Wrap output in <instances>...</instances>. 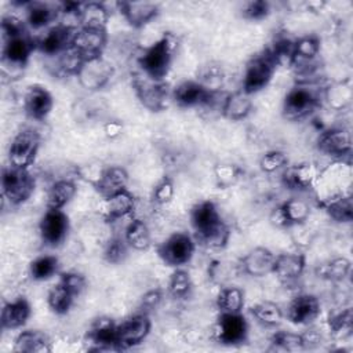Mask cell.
I'll return each mask as SVG.
<instances>
[{
	"instance_id": "4",
	"label": "cell",
	"mask_w": 353,
	"mask_h": 353,
	"mask_svg": "<svg viewBox=\"0 0 353 353\" xmlns=\"http://www.w3.org/2000/svg\"><path fill=\"white\" fill-rule=\"evenodd\" d=\"M314 85L295 84L284 97L281 113L288 121H301L309 117L320 105V95Z\"/></svg>"
},
{
	"instance_id": "15",
	"label": "cell",
	"mask_w": 353,
	"mask_h": 353,
	"mask_svg": "<svg viewBox=\"0 0 353 353\" xmlns=\"http://www.w3.org/2000/svg\"><path fill=\"white\" fill-rule=\"evenodd\" d=\"M69 232V218L62 210H51L43 214L39 223L40 239L46 245L57 247L66 239Z\"/></svg>"
},
{
	"instance_id": "33",
	"label": "cell",
	"mask_w": 353,
	"mask_h": 353,
	"mask_svg": "<svg viewBox=\"0 0 353 353\" xmlns=\"http://www.w3.org/2000/svg\"><path fill=\"white\" fill-rule=\"evenodd\" d=\"M124 240L128 247L135 251H146L152 245V236L149 226L143 219L131 218L124 230Z\"/></svg>"
},
{
	"instance_id": "5",
	"label": "cell",
	"mask_w": 353,
	"mask_h": 353,
	"mask_svg": "<svg viewBox=\"0 0 353 353\" xmlns=\"http://www.w3.org/2000/svg\"><path fill=\"white\" fill-rule=\"evenodd\" d=\"M36 188V179L29 168L8 165L3 168L1 189L3 196L11 205H21L30 199Z\"/></svg>"
},
{
	"instance_id": "47",
	"label": "cell",
	"mask_w": 353,
	"mask_h": 353,
	"mask_svg": "<svg viewBox=\"0 0 353 353\" xmlns=\"http://www.w3.org/2000/svg\"><path fill=\"white\" fill-rule=\"evenodd\" d=\"M229 239H230V229L225 222H222L218 228L208 232L207 234H204L201 237H197L200 244H203L204 247L211 248V250L225 248L228 245Z\"/></svg>"
},
{
	"instance_id": "29",
	"label": "cell",
	"mask_w": 353,
	"mask_h": 353,
	"mask_svg": "<svg viewBox=\"0 0 353 353\" xmlns=\"http://www.w3.org/2000/svg\"><path fill=\"white\" fill-rule=\"evenodd\" d=\"M32 314L30 303L19 296L14 301L6 302L1 309L0 323L3 330H18L22 328Z\"/></svg>"
},
{
	"instance_id": "20",
	"label": "cell",
	"mask_w": 353,
	"mask_h": 353,
	"mask_svg": "<svg viewBox=\"0 0 353 353\" xmlns=\"http://www.w3.org/2000/svg\"><path fill=\"white\" fill-rule=\"evenodd\" d=\"M117 8L127 23L135 29H141L153 21L159 12V4L153 1H131L123 0L117 3Z\"/></svg>"
},
{
	"instance_id": "31",
	"label": "cell",
	"mask_w": 353,
	"mask_h": 353,
	"mask_svg": "<svg viewBox=\"0 0 353 353\" xmlns=\"http://www.w3.org/2000/svg\"><path fill=\"white\" fill-rule=\"evenodd\" d=\"M12 350L17 353H48L52 347L48 336L43 331L25 330L15 336Z\"/></svg>"
},
{
	"instance_id": "36",
	"label": "cell",
	"mask_w": 353,
	"mask_h": 353,
	"mask_svg": "<svg viewBox=\"0 0 353 353\" xmlns=\"http://www.w3.org/2000/svg\"><path fill=\"white\" fill-rule=\"evenodd\" d=\"M319 277L331 281V283H341L352 272V262L346 256H335L328 259L327 262L321 263L317 268Z\"/></svg>"
},
{
	"instance_id": "35",
	"label": "cell",
	"mask_w": 353,
	"mask_h": 353,
	"mask_svg": "<svg viewBox=\"0 0 353 353\" xmlns=\"http://www.w3.org/2000/svg\"><path fill=\"white\" fill-rule=\"evenodd\" d=\"M76 183L70 179L55 181L47 192V208L62 210L76 194Z\"/></svg>"
},
{
	"instance_id": "2",
	"label": "cell",
	"mask_w": 353,
	"mask_h": 353,
	"mask_svg": "<svg viewBox=\"0 0 353 353\" xmlns=\"http://www.w3.org/2000/svg\"><path fill=\"white\" fill-rule=\"evenodd\" d=\"M131 84L138 101L148 110L157 113L167 108L171 91L165 80L150 77L139 70L132 74Z\"/></svg>"
},
{
	"instance_id": "11",
	"label": "cell",
	"mask_w": 353,
	"mask_h": 353,
	"mask_svg": "<svg viewBox=\"0 0 353 353\" xmlns=\"http://www.w3.org/2000/svg\"><path fill=\"white\" fill-rule=\"evenodd\" d=\"M113 74V65L103 57H99L84 61L76 74V79L83 88L95 92L105 88L110 83Z\"/></svg>"
},
{
	"instance_id": "12",
	"label": "cell",
	"mask_w": 353,
	"mask_h": 353,
	"mask_svg": "<svg viewBox=\"0 0 353 353\" xmlns=\"http://www.w3.org/2000/svg\"><path fill=\"white\" fill-rule=\"evenodd\" d=\"M106 44H108L106 29L79 28L73 34L70 48L83 61H88V59L103 57Z\"/></svg>"
},
{
	"instance_id": "28",
	"label": "cell",
	"mask_w": 353,
	"mask_h": 353,
	"mask_svg": "<svg viewBox=\"0 0 353 353\" xmlns=\"http://www.w3.org/2000/svg\"><path fill=\"white\" fill-rule=\"evenodd\" d=\"M128 179L130 176L124 167L109 165L103 168L99 179L94 183V188L101 194V197L105 199L127 189Z\"/></svg>"
},
{
	"instance_id": "46",
	"label": "cell",
	"mask_w": 353,
	"mask_h": 353,
	"mask_svg": "<svg viewBox=\"0 0 353 353\" xmlns=\"http://www.w3.org/2000/svg\"><path fill=\"white\" fill-rule=\"evenodd\" d=\"M128 248L130 247L124 237L114 236L106 243L103 248V259L110 265H119L127 258Z\"/></svg>"
},
{
	"instance_id": "3",
	"label": "cell",
	"mask_w": 353,
	"mask_h": 353,
	"mask_svg": "<svg viewBox=\"0 0 353 353\" xmlns=\"http://www.w3.org/2000/svg\"><path fill=\"white\" fill-rule=\"evenodd\" d=\"M36 48V41L28 34H19L3 40L1 50V73L3 77H17L25 69L32 52Z\"/></svg>"
},
{
	"instance_id": "42",
	"label": "cell",
	"mask_w": 353,
	"mask_h": 353,
	"mask_svg": "<svg viewBox=\"0 0 353 353\" xmlns=\"http://www.w3.org/2000/svg\"><path fill=\"white\" fill-rule=\"evenodd\" d=\"M59 268V259L55 255H40L29 265V274L36 281L48 280L55 276Z\"/></svg>"
},
{
	"instance_id": "19",
	"label": "cell",
	"mask_w": 353,
	"mask_h": 353,
	"mask_svg": "<svg viewBox=\"0 0 353 353\" xmlns=\"http://www.w3.org/2000/svg\"><path fill=\"white\" fill-rule=\"evenodd\" d=\"M320 172L316 164L305 161L294 165H287L284 167L283 171V183L285 188L291 190H309L314 186L316 181L319 179Z\"/></svg>"
},
{
	"instance_id": "37",
	"label": "cell",
	"mask_w": 353,
	"mask_h": 353,
	"mask_svg": "<svg viewBox=\"0 0 353 353\" xmlns=\"http://www.w3.org/2000/svg\"><path fill=\"white\" fill-rule=\"evenodd\" d=\"M250 312L259 324H262L263 327H268V328L277 327L284 319V312H283L281 306L272 301L258 302L251 306Z\"/></svg>"
},
{
	"instance_id": "50",
	"label": "cell",
	"mask_w": 353,
	"mask_h": 353,
	"mask_svg": "<svg viewBox=\"0 0 353 353\" xmlns=\"http://www.w3.org/2000/svg\"><path fill=\"white\" fill-rule=\"evenodd\" d=\"M174 193H175V188H174L172 179L170 176H163L153 189L152 200L159 205H164L172 200Z\"/></svg>"
},
{
	"instance_id": "54",
	"label": "cell",
	"mask_w": 353,
	"mask_h": 353,
	"mask_svg": "<svg viewBox=\"0 0 353 353\" xmlns=\"http://www.w3.org/2000/svg\"><path fill=\"white\" fill-rule=\"evenodd\" d=\"M302 335L303 349H313L321 343V335L317 330H307Z\"/></svg>"
},
{
	"instance_id": "41",
	"label": "cell",
	"mask_w": 353,
	"mask_h": 353,
	"mask_svg": "<svg viewBox=\"0 0 353 353\" xmlns=\"http://www.w3.org/2000/svg\"><path fill=\"white\" fill-rule=\"evenodd\" d=\"M320 52V39L314 34L302 36L294 43V52H292V62H310L317 58Z\"/></svg>"
},
{
	"instance_id": "13",
	"label": "cell",
	"mask_w": 353,
	"mask_h": 353,
	"mask_svg": "<svg viewBox=\"0 0 353 353\" xmlns=\"http://www.w3.org/2000/svg\"><path fill=\"white\" fill-rule=\"evenodd\" d=\"M152 320L148 313H137L117 324V350H127L142 343L149 335Z\"/></svg>"
},
{
	"instance_id": "49",
	"label": "cell",
	"mask_w": 353,
	"mask_h": 353,
	"mask_svg": "<svg viewBox=\"0 0 353 353\" xmlns=\"http://www.w3.org/2000/svg\"><path fill=\"white\" fill-rule=\"evenodd\" d=\"M287 165H288V157L283 150H269L265 154H262L259 160L261 170L268 174H272Z\"/></svg>"
},
{
	"instance_id": "39",
	"label": "cell",
	"mask_w": 353,
	"mask_h": 353,
	"mask_svg": "<svg viewBox=\"0 0 353 353\" xmlns=\"http://www.w3.org/2000/svg\"><path fill=\"white\" fill-rule=\"evenodd\" d=\"M216 309L219 313H240L244 307V291L239 287H223L216 295Z\"/></svg>"
},
{
	"instance_id": "43",
	"label": "cell",
	"mask_w": 353,
	"mask_h": 353,
	"mask_svg": "<svg viewBox=\"0 0 353 353\" xmlns=\"http://www.w3.org/2000/svg\"><path fill=\"white\" fill-rule=\"evenodd\" d=\"M167 290L174 299H186L188 296H190L193 290L190 274L186 270L176 268L170 276Z\"/></svg>"
},
{
	"instance_id": "52",
	"label": "cell",
	"mask_w": 353,
	"mask_h": 353,
	"mask_svg": "<svg viewBox=\"0 0 353 353\" xmlns=\"http://www.w3.org/2000/svg\"><path fill=\"white\" fill-rule=\"evenodd\" d=\"M59 281L74 295L79 296L87 287L85 277L79 272H66L61 274Z\"/></svg>"
},
{
	"instance_id": "8",
	"label": "cell",
	"mask_w": 353,
	"mask_h": 353,
	"mask_svg": "<svg viewBox=\"0 0 353 353\" xmlns=\"http://www.w3.org/2000/svg\"><path fill=\"white\" fill-rule=\"evenodd\" d=\"M40 135L32 130H21L11 141L8 149V161L14 167L29 168L39 153L40 149Z\"/></svg>"
},
{
	"instance_id": "25",
	"label": "cell",
	"mask_w": 353,
	"mask_h": 353,
	"mask_svg": "<svg viewBox=\"0 0 353 353\" xmlns=\"http://www.w3.org/2000/svg\"><path fill=\"white\" fill-rule=\"evenodd\" d=\"M306 258L303 254L298 252H283L276 255L273 263V272L281 283H294L305 272Z\"/></svg>"
},
{
	"instance_id": "23",
	"label": "cell",
	"mask_w": 353,
	"mask_h": 353,
	"mask_svg": "<svg viewBox=\"0 0 353 353\" xmlns=\"http://www.w3.org/2000/svg\"><path fill=\"white\" fill-rule=\"evenodd\" d=\"M222 218L216 204L211 200L197 203L190 211V223L194 229L196 239L207 234L222 223Z\"/></svg>"
},
{
	"instance_id": "34",
	"label": "cell",
	"mask_w": 353,
	"mask_h": 353,
	"mask_svg": "<svg viewBox=\"0 0 353 353\" xmlns=\"http://www.w3.org/2000/svg\"><path fill=\"white\" fill-rule=\"evenodd\" d=\"M321 207L331 219L341 223H347L353 219V200L350 194H334L327 197Z\"/></svg>"
},
{
	"instance_id": "30",
	"label": "cell",
	"mask_w": 353,
	"mask_h": 353,
	"mask_svg": "<svg viewBox=\"0 0 353 353\" xmlns=\"http://www.w3.org/2000/svg\"><path fill=\"white\" fill-rule=\"evenodd\" d=\"M26 11V23L33 29H48V25L52 23L61 14V7L43 1H28L25 6Z\"/></svg>"
},
{
	"instance_id": "27",
	"label": "cell",
	"mask_w": 353,
	"mask_h": 353,
	"mask_svg": "<svg viewBox=\"0 0 353 353\" xmlns=\"http://www.w3.org/2000/svg\"><path fill=\"white\" fill-rule=\"evenodd\" d=\"M252 108H254V103H252L251 95L240 90V91L229 92L223 97L219 112L222 117H225L226 120L240 121L250 116V113L252 112Z\"/></svg>"
},
{
	"instance_id": "44",
	"label": "cell",
	"mask_w": 353,
	"mask_h": 353,
	"mask_svg": "<svg viewBox=\"0 0 353 353\" xmlns=\"http://www.w3.org/2000/svg\"><path fill=\"white\" fill-rule=\"evenodd\" d=\"M330 331L335 338L346 339L352 335L353 331V313L350 307H346L345 310H341L339 313L330 317L328 321Z\"/></svg>"
},
{
	"instance_id": "22",
	"label": "cell",
	"mask_w": 353,
	"mask_h": 353,
	"mask_svg": "<svg viewBox=\"0 0 353 353\" xmlns=\"http://www.w3.org/2000/svg\"><path fill=\"white\" fill-rule=\"evenodd\" d=\"M137 205L135 196L124 189L116 194L102 199L101 203V215L106 222H116L125 216H130Z\"/></svg>"
},
{
	"instance_id": "16",
	"label": "cell",
	"mask_w": 353,
	"mask_h": 353,
	"mask_svg": "<svg viewBox=\"0 0 353 353\" xmlns=\"http://www.w3.org/2000/svg\"><path fill=\"white\" fill-rule=\"evenodd\" d=\"M310 215L309 204L298 197H291L279 204L270 214V222L277 228H292L306 222Z\"/></svg>"
},
{
	"instance_id": "10",
	"label": "cell",
	"mask_w": 353,
	"mask_h": 353,
	"mask_svg": "<svg viewBox=\"0 0 353 353\" xmlns=\"http://www.w3.org/2000/svg\"><path fill=\"white\" fill-rule=\"evenodd\" d=\"M218 91L207 88L203 83L196 80H186L179 83L172 91V101L181 108L214 106L216 103Z\"/></svg>"
},
{
	"instance_id": "24",
	"label": "cell",
	"mask_w": 353,
	"mask_h": 353,
	"mask_svg": "<svg viewBox=\"0 0 353 353\" xmlns=\"http://www.w3.org/2000/svg\"><path fill=\"white\" fill-rule=\"evenodd\" d=\"M274 258L269 248L255 247L240 259L241 272L251 277H265L273 272Z\"/></svg>"
},
{
	"instance_id": "14",
	"label": "cell",
	"mask_w": 353,
	"mask_h": 353,
	"mask_svg": "<svg viewBox=\"0 0 353 353\" xmlns=\"http://www.w3.org/2000/svg\"><path fill=\"white\" fill-rule=\"evenodd\" d=\"M76 30L77 29L66 26L65 23L50 26L34 40L36 48L48 58L59 55L70 47Z\"/></svg>"
},
{
	"instance_id": "48",
	"label": "cell",
	"mask_w": 353,
	"mask_h": 353,
	"mask_svg": "<svg viewBox=\"0 0 353 353\" xmlns=\"http://www.w3.org/2000/svg\"><path fill=\"white\" fill-rule=\"evenodd\" d=\"M214 175H215L216 185L221 189H226V188H230L232 185H234L239 181V178L241 175V168L236 164L222 163V164L215 165Z\"/></svg>"
},
{
	"instance_id": "18",
	"label": "cell",
	"mask_w": 353,
	"mask_h": 353,
	"mask_svg": "<svg viewBox=\"0 0 353 353\" xmlns=\"http://www.w3.org/2000/svg\"><path fill=\"white\" fill-rule=\"evenodd\" d=\"M319 149L331 157L342 159L352 152V137L343 127H331L323 131L317 141Z\"/></svg>"
},
{
	"instance_id": "51",
	"label": "cell",
	"mask_w": 353,
	"mask_h": 353,
	"mask_svg": "<svg viewBox=\"0 0 353 353\" xmlns=\"http://www.w3.org/2000/svg\"><path fill=\"white\" fill-rule=\"evenodd\" d=\"M270 14V4L265 0H252L248 1L241 11L244 19L248 21H261Z\"/></svg>"
},
{
	"instance_id": "55",
	"label": "cell",
	"mask_w": 353,
	"mask_h": 353,
	"mask_svg": "<svg viewBox=\"0 0 353 353\" xmlns=\"http://www.w3.org/2000/svg\"><path fill=\"white\" fill-rule=\"evenodd\" d=\"M103 131H105V135L108 138L113 139V138H116V137H119L121 134L123 124L120 121H117V120H109V121L105 123Z\"/></svg>"
},
{
	"instance_id": "9",
	"label": "cell",
	"mask_w": 353,
	"mask_h": 353,
	"mask_svg": "<svg viewBox=\"0 0 353 353\" xmlns=\"http://www.w3.org/2000/svg\"><path fill=\"white\" fill-rule=\"evenodd\" d=\"M214 338L218 343L226 346L243 345L248 338V323L243 313H219Z\"/></svg>"
},
{
	"instance_id": "38",
	"label": "cell",
	"mask_w": 353,
	"mask_h": 353,
	"mask_svg": "<svg viewBox=\"0 0 353 353\" xmlns=\"http://www.w3.org/2000/svg\"><path fill=\"white\" fill-rule=\"evenodd\" d=\"M51 72L61 77H76L79 69L81 68V63L84 62L70 47L61 52L59 55L51 57Z\"/></svg>"
},
{
	"instance_id": "17",
	"label": "cell",
	"mask_w": 353,
	"mask_h": 353,
	"mask_svg": "<svg viewBox=\"0 0 353 353\" xmlns=\"http://www.w3.org/2000/svg\"><path fill=\"white\" fill-rule=\"evenodd\" d=\"M321 312V305L320 301L316 295L313 294H298L296 296L292 298V301L287 306V312L284 316L294 323L299 325L310 324L314 321Z\"/></svg>"
},
{
	"instance_id": "26",
	"label": "cell",
	"mask_w": 353,
	"mask_h": 353,
	"mask_svg": "<svg viewBox=\"0 0 353 353\" xmlns=\"http://www.w3.org/2000/svg\"><path fill=\"white\" fill-rule=\"evenodd\" d=\"M87 339L97 350H117V324L109 317H99L91 324Z\"/></svg>"
},
{
	"instance_id": "32",
	"label": "cell",
	"mask_w": 353,
	"mask_h": 353,
	"mask_svg": "<svg viewBox=\"0 0 353 353\" xmlns=\"http://www.w3.org/2000/svg\"><path fill=\"white\" fill-rule=\"evenodd\" d=\"M109 21V10L103 3L87 1L81 3L79 11V28L106 29Z\"/></svg>"
},
{
	"instance_id": "7",
	"label": "cell",
	"mask_w": 353,
	"mask_h": 353,
	"mask_svg": "<svg viewBox=\"0 0 353 353\" xmlns=\"http://www.w3.org/2000/svg\"><path fill=\"white\" fill-rule=\"evenodd\" d=\"M194 250L196 243L190 234L175 232L157 247V255L167 266L179 268L190 262Z\"/></svg>"
},
{
	"instance_id": "40",
	"label": "cell",
	"mask_w": 353,
	"mask_h": 353,
	"mask_svg": "<svg viewBox=\"0 0 353 353\" xmlns=\"http://www.w3.org/2000/svg\"><path fill=\"white\" fill-rule=\"evenodd\" d=\"M74 298L76 296L61 281H58L50 288L47 294V303L51 312H54L58 316H63L73 306Z\"/></svg>"
},
{
	"instance_id": "45",
	"label": "cell",
	"mask_w": 353,
	"mask_h": 353,
	"mask_svg": "<svg viewBox=\"0 0 353 353\" xmlns=\"http://www.w3.org/2000/svg\"><path fill=\"white\" fill-rule=\"evenodd\" d=\"M270 345H272V349H276V350H287V352L303 350L302 335L298 332L277 331L272 335Z\"/></svg>"
},
{
	"instance_id": "6",
	"label": "cell",
	"mask_w": 353,
	"mask_h": 353,
	"mask_svg": "<svg viewBox=\"0 0 353 353\" xmlns=\"http://www.w3.org/2000/svg\"><path fill=\"white\" fill-rule=\"evenodd\" d=\"M277 66L279 65L269 50L255 55L245 66L241 90L248 95L259 92L270 83Z\"/></svg>"
},
{
	"instance_id": "53",
	"label": "cell",
	"mask_w": 353,
	"mask_h": 353,
	"mask_svg": "<svg viewBox=\"0 0 353 353\" xmlns=\"http://www.w3.org/2000/svg\"><path fill=\"white\" fill-rule=\"evenodd\" d=\"M163 299V292L161 290H150L148 292L143 294L142 299H141V303H142V307L146 309V310H150V309H154L159 306V303L161 302Z\"/></svg>"
},
{
	"instance_id": "1",
	"label": "cell",
	"mask_w": 353,
	"mask_h": 353,
	"mask_svg": "<svg viewBox=\"0 0 353 353\" xmlns=\"http://www.w3.org/2000/svg\"><path fill=\"white\" fill-rule=\"evenodd\" d=\"M175 43L170 34H164L161 39L146 47L138 57L139 70L150 77L165 80L172 63Z\"/></svg>"
},
{
	"instance_id": "21",
	"label": "cell",
	"mask_w": 353,
	"mask_h": 353,
	"mask_svg": "<svg viewBox=\"0 0 353 353\" xmlns=\"http://www.w3.org/2000/svg\"><path fill=\"white\" fill-rule=\"evenodd\" d=\"M54 106V98L51 92L39 84L30 85L23 97L25 113L32 119L41 121L47 119Z\"/></svg>"
}]
</instances>
